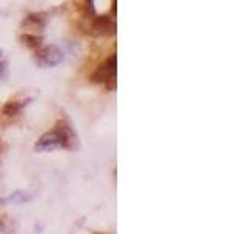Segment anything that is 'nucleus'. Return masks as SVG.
Segmentation results:
<instances>
[{"label":"nucleus","instance_id":"f257e3e1","mask_svg":"<svg viewBox=\"0 0 250 234\" xmlns=\"http://www.w3.org/2000/svg\"><path fill=\"white\" fill-rule=\"evenodd\" d=\"M117 56L111 55L104 64H100L89 75V81L94 85H104L108 92L116 89V71H117Z\"/></svg>","mask_w":250,"mask_h":234},{"label":"nucleus","instance_id":"f03ea898","mask_svg":"<svg viewBox=\"0 0 250 234\" xmlns=\"http://www.w3.org/2000/svg\"><path fill=\"white\" fill-rule=\"evenodd\" d=\"M35 61L41 67H55L64 61V54L58 45H47L36 50Z\"/></svg>","mask_w":250,"mask_h":234},{"label":"nucleus","instance_id":"7ed1b4c3","mask_svg":"<svg viewBox=\"0 0 250 234\" xmlns=\"http://www.w3.org/2000/svg\"><path fill=\"white\" fill-rule=\"evenodd\" d=\"M54 130L58 134V139H60V148L75 150L78 147L77 134H75V131H73V128L66 122V120H58Z\"/></svg>","mask_w":250,"mask_h":234},{"label":"nucleus","instance_id":"20e7f679","mask_svg":"<svg viewBox=\"0 0 250 234\" xmlns=\"http://www.w3.org/2000/svg\"><path fill=\"white\" fill-rule=\"evenodd\" d=\"M89 33L97 36H114L116 35V22L107 14L104 16H92V20L89 22Z\"/></svg>","mask_w":250,"mask_h":234},{"label":"nucleus","instance_id":"39448f33","mask_svg":"<svg viewBox=\"0 0 250 234\" xmlns=\"http://www.w3.org/2000/svg\"><path fill=\"white\" fill-rule=\"evenodd\" d=\"M60 148V139L55 130H50L47 133H44L39 141L35 144V152L44 153V152H54V150Z\"/></svg>","mask_w":250,"mask_h":234},{"label":"nucleus","instance_id":"423d86ee","mask_svg":"<svg viewBox=\"0 0 250 234\" xmlns=\"http://www.w3.org/2000/svg\"><path fill=\"white\" fill-rule=\"evenodd\" d=\"M46 25H47V16L42 13L28 14L24 20V24H22V27H24L28 33H33V35L42 33L44 30H46Z\"/></svg>","mask_w":250,"mask_h":234},{"label":"nucleus","instance_id":"0eeeda50","mask_svg":"<svg viewBox=\"0 0 250 234\" xmlns=\"http://www.w3.org/2000/svg\"><path fill=\"white\" fill-rule=\"evenodd\" d=\"M28 100H30V99H28ZM28 100H22V102H19V100H10V102H6L3 105V108H2V114L6 116V117L18 116L19 112L22 111V108H24L25 105H27Z\"/></svg>","mask_w":250,"mask_h":234},{"label":"nucleus","instance_id":"6e6552de","mask_svg":"<svg viewBox=\"0 0 250 234\" xmlns=\"http://www.w3.org/2000/svg\"><path fill=\"white\" fill-rule=\"evenodd\" d=\"M20 42L25 45V47L32 49V50H38L42 47V36L33 35V33H25L20 36Z\"/></svg>","mask_w":250,"mask_h":234},{"label":"nucleus","instance_id":"1a4fd4ad","mask_svg":"<svg viewBox=\"0 0 250 234\" xmlns=\"http://www.w3.org/2000/svg\"><path fill=\"white\" fill-rule=\"evenodd\" d=\"M33 197L32 195H28L25 192H22V191H16L14 194H11L10 197H6L3 200V203H14V205H19V203H27V201H30Z\"/></svg>","mask_w":250,"mask_h":234},{"label":"nucleus","instance_id":"9d476101","mask_svg":"<svg viewBox=\"0 0 250 234\" xmlns=\"http://www.w3.org/2000/svg\"><path fill=\"white\" fill-rule=\"evenodd\" d=\"M86 2V11L89 16H95V0H85Z\"/></svg>","mask_w":250,"mask_h":234},{"label":"nucleus","instance_id":"9b49d317","mask_svg":"<svg viewBox=\"0 0 250 234\" xmlns=\"http://www.w3.org/2000/svg\"><path fill=\"white\" fill-rule=\"evenodd\" d=\"M5 66H6V61H0V73H2V71L5 69Z\"/></svg>","mask_w":250,"mask_h":234},{"label":"nucleus","instance_id":"f8f14e48","mask_svg":"<svg viewBox=\"0 0 250 234\" xmlns=\"http://www.w3.org/2000/svg\"><path fill=\"white\" fill-rule=\"evenodd\" d=\"M0 231H3V223H0Z\"/></svg>","mask_w":250,"mask_h":234}]
</instances>
